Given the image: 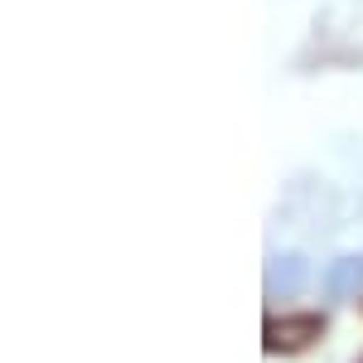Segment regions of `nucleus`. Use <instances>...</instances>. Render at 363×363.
I'll return each mask as SVG.
<instances>
[{"instance_id":"7ed1b4c3","label":"nucleus","mask_w":363,"mask_h":363,"mask_svg":"<svg viewBox=\"0 0 363 363\" xmlns=\"http://www.w3.org/2000/svg\"><path fill=\"white\" fill-rule=\"evenodd\" d=\"M354 291H363V252L339 257V262L325 267V296H330V301H349Z\"/></svg>"},{"instance_id":"f03ea898","label":"nucleus","mask_w":363,"mask_h":363,"mask_svg":"<svg viewBox=\"0 0 363 363\" xmlns=\"http://www.w3.org/2000/svg\"><path fill=\"white\" fill-rule=\"evenodd\" d=\"M306 281H310V267H306V257H296V252L267 262V296L272 301H291Z\"/></svg>"},{"instance_id":"f257e3e1","label":"nucleus","mask_w":363,"mask_h":363,"mask_svg":"<svg viewBox=\"0 0 363 363\" xmlns=\"http://www.w3.org/2000/svg\"><path fill=\"white\" fill-rule=\"evenodd\" d=\"M262 335H267V354H296L310 339L325 335V320L320 315H281V320H267Z\"/></svg>"}]
</instances>
